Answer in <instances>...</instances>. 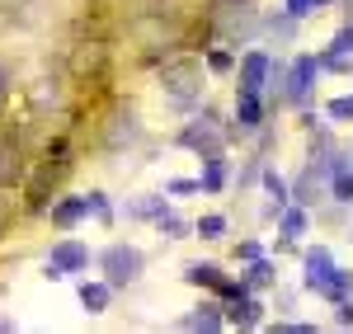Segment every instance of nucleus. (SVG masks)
I'll use <instances>...</instances> for the list:
<instances>
[{
  "mask_svg": "<svg viewBox=\"0 0 353 334\" xmlns=\"http://www.w3.org/2000/svg\"><path fill=\"white\" fill-rule=\"evenodd\" d=\"M306 287H316L325 297H344L349 292V273H339L330 264V250H311L306 254Z\"/></svg>",
  "mask_w": 353,
  "mask_h": 334,
  "instance_id": "obj_1",
  "label": "nucleus"
},
{
  "mask_svg": "<svg viewBox=\"0 0 353 334\" xmlns=\"http://www.w3.org/2000/svg\"><path fill=\"white\" fill-rule=\"evenodd\" d=\"M104 273H109L113 287H128V282L141 273V254H137L132 245H113V250L104 254Z\"/></svg>",
  "mask_w": 353,
  "mask_h": 334,
  "instance_id": "obj_2",
  "label": "nucleus"
},
{
  "mask_svg": "<svg viewBox=\"0 0 353 334\" xmlns=\"http://www.w3.org/2000/svg\"><path fill=\"white\" fill-rule=\"evenodd\" d=\"M165 85H170V94H174L179 104H189L193 94H198V66H193V61L165 66Z\"/></svg>",
  "mask_w": 353,
  "mask_h": 334,
  "instance_id": "obj_3",
  "label": "nucleus"
},
{
  "mask_svg": "<svg viewBox=\"0 0 353 334\" xmlns=\"http://www.w3.org/2000/svg\"><path fill=\"white\" fill-rule=\"evenodd\" d=\"M90 264V250L85 245H76V240H66V245H57L52 259H48V273L52 278H61V273H76V269H85Z\"/></svg>",
  "mask_w": 353,
  "mask_h": 334,
  "instance_id": "obj_4",
  "label": "nucleus"
},
{
  "mask_svg": "<svg viewBox=\"0 0 353 334\" xmlns=\"http://www.w3.org/2000/svg\"><path fill=\"white\" fill-rule=\"evenodd\" d=\"M269 71H273V61L264 52H250L241 61V90H254V94H259V90H264V81H269Z\"/></svg>",
  "mask_w": 353,
  "mask_h": 334,
  "instance_id": "obj_5",
  "label": "nucleus"
},
{
  "mask_svg": "<svg viewBox=\"0 0 353 334\" xmlns=\"http://www.w3.org/2000/svg\"><path fill=\"white\" fill-rule=\"evenodd\" d=\"M316 71H321V61L316 56H301L297 66H292V76H288V99H306V90L316 81Z\"/></svg>",
  "mask_w": 353,
  "mask_h": 334,
  "instance_id": "obj_6",
  "label": "nucleus"
},
{
  "mask_svg": "<svg viewBox=\"0 0 353 334\" xmlns=\"http://www.w3.org/2000/svg\"><path fill=\"white\" fill-rule=\"evenodd\" d=\"M212 123H217V118H212V113H208V118H198V123H193V127H184V146H198V151H203V146H217V127H212Z\"/></svg>",
  "mask_w": 353,
  "mask_h": 334,
  "instance_id": "obj_7",
  "label": "nucleus"
},
{
  "mask_svg": "<svg viewBox=\"0 0 353 334\" xmlns=\"http://www.w3.org/2000/svg\"><path fill=\"white\" fill-rule=\"evenodd\" d=\"M85 212H90V198H71V202H61V207L52 212V222L57 226H76Z\"/></svg>",
  "mask_w": 353,
  "mask_h": 334,
  "instance_id": "obj_8",
  "label": "nucleus"
},
{
  "mask_svg": "<svg viewBox=\"0 0 353 334\" xmlns=\"http://www.w3.org/2000/svg\"><path fill=\"white\" fill-rule=\"evenodd\" d=\"M189 278H193V282H208V287H221V292H231V297L241 292V287H231V282L221 278V269H212V264H198V269H189Z\"/></svg>",
  "mask_w": 353,
  "mask_h": 334,
  "instance_id": "obj_9",
  "label": "nucleus"
},
{
  "mask_svg": "<svg viewBox=\"0 0 353 334\" xmlns=\"http://www.w3.org/2000/svg\"><path fill=\"white\" fill-rule=\"evenodd\" d=\"M241 127H259V94L241 90Z\"/></svg>",
  "mask_w": 353,
  "mask_h": 334,
  "instance_id": "obj_10",
  "label": "nucleus"
},
{
  "mask_svg": "<svg viewBox=\"0 0 353 334\" xmlns=\"http://www.w3.org/2000/svg\"><path fill=\"white\" fill-rule=\"evenodd\" d=\"M231 320H236V325H259V306H254L250 297H241V292H236V306H231Z\"/></svg>",
  "mask_w": 353,
  "mask_h": 334,
  "instance_id": "obj_11",
  "label": "nucleus"
},
{
  "mask_svg": "<svg viewBox=\"0 0 353 334\" xmlns=\"http://www.w3.org/2000/svg\"><path fill=\"white\" fill-rule=\"evenodd\" d=\"M81 302H85V311H104V306H109V287L85 282V287H81Z\"/></svg>",
  "mask_w": 353,
  "mask_h": 334,
  "instance_id": "obj_12",
  "label": "nucleus"
},
{
  "mask_svg": "<svg viewBox=\"0 0 353 334\" xmlns=\"http://www.w3.org/2000/svg\"><path fill=\"white\" fill-rule=\"evenodd\" d=\"M184 325H189V330H217L221 315H217V306H198V315H189Z\"/></svg>",
  "mask_w": 353,
  "mask_h": 334,
  "instance_id": "obj_13",
  "label": "nucleus"
},
{
  "mask_svg": "<svg viewBox=\"0 0 353 334\" xmlns=\"http://www.w3.org/2000/svg\"><path fill=\"white\" fill-rule=\"evenodd\" d=\"M334 198H339V202H353V174L344 165H339V174H334Z\"/></svg>",
  "mask_w": 353,
  "mask_h": 334,
  "instance_id": "obj_14",
  "label": "nucleus"
},
{
  "mask_svg": "<svg viewBox=\"0 0 353 334\" xmlns=\"http://www.w3.org/2000/svg\"><path fill=\"white\" fill-rule=\"evenodd\" d=\"M14 179H19V156L0 151V184H14Z\"/></svg>",
  "mask_w": 353,
  "mask_h": 334,
  "instance_id": "obj_15",
  "label": "nucleus"
},
{
  "mask_svg": "<svg viewBox=\"0 0 353 334\" xmlns=\"http://www.w3.org/2000/svg\"><path fill=\"white\" fill-rule=\"evenodd\" d=\"M283 231H288V236H301V231H306V212H288V217H283Z\"/></svg>",
  "mask_w": 353,
  "mask_h": 334,
  "instance_id": "obj_16",
  "label": "nucleus"
},
{
  "mask_svg": "<svg viewBox=\"0 0 353 334\" xmlns=\"http://www.w3.org/2000/svg\"><path fill=\"white\" fill-rule=\"evenodd\" d=\"M264 282H273V269L269 264H254L250 269V287H264Z\"/></svg>",
  "mask_w": 353,
  "mask_h": 334,
  "instance_id": "obj_17",
  "label": "nucleus"
},
{
  "mask_svg": "<svg viewBox=\"0 0 353 334\" xmlns=\"http://www.w3.org/2000/svg\"><path fill=\"white\" fill-rule=\"evenodd\" d=\"M198 231H203V236H221V231H226V222H221V217H203V222H198Z\"/></svg>",
  "mask_w": 353,
  "mask_h": 334,
  "instance_id": "obj_18",
  "label": "nucleus"
},
{
  "mask_svg": "<svg viewBox=\"0 0 353 334\" xmlns=\"http://www.w3.org/2000/svg\"><path fill=\"white\" fill-rule=\"evenodd\" d=\"M330 118H353V99H334L330 104Z\"/></svg>",
  "mask_w": 353,
  "mask_h": 334,
  "instance_id": "obj_19",
  "label": "nucleus"
},
{
  "mask_svg": "<svg viewBox=\"0 0 353 334\" xmlns=\"http://www.w3.org/2000/svg\"><path fill=\"white\" fill-rule=\"evenodd\" d=\"M193 189H203V184H198V179H174V184H170V194H193Z\"/></svg>",
  "mask_w": 353,
  "mask_h": 334,
  "instance_id": "obj_20",
  "label": "nucleus"
},
{
  "mask_svg": "<svg viewBox=\"0 0 353 334\" xmlns=\"http://www.w3.org/2000/svg\"><path fill=\"white\" fill-rule=\"evenodd\" d=\"M316 5H321V0H288V10H292V14H311Z\"/></svg>",
  "mask_w": 353,
  "mask_h": 334,
  "instance_id": "obj_21",
  "label": "nucleus"
},
{
  "mask_svg": "<svg viewBox=\"0 0 353 334\" xmlns=\"http://www.w3.org/2000/svg\"><path fill=\"white\" fill-rule=\"evenodd\" d=\"M90 212H99V217H109V202H104L99 194H90Z\"/></svg>",
  "mask_w": 353,
  "mask_h": 334,
  "instance_id": "obj_22",
  "label": "nucleus"
},
{
  "mask_svg": "<svg viewBox=\"0 0 353 334\" xmlns=\"http://www.w3.org/2000/svg\"><path fill=\"white\" fill-rule=\"evenodd\" d=\"M321 5H325V0H321Z\"/></svg>",
  "mask_w": 353,
  "mask_h": 334,
  "instance_id": "obj_23",
  "label": "nucleus"
}]
</instances>
